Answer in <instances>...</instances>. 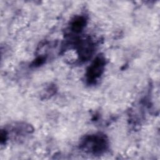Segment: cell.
Listing matches in <instances>:
<instances>
[{"mask_svg":"<svg viewBox=\"0 0 160 160\" xmlns=\"http://www.w3.org/2000/svg\"><path fill=\"white\" fill-rule=\"evenodd\" d=\"M108 147V141L106 136L101 134H94L86 136L81 141V148L86 152L93 154L103 153Z\"/></svg>","mask_w":160,"mask_h":160,"instance_id":"cell-1","label":"cell"},{"mask_svg":"<svg viewBox=\"0 0 160 160\" xmlns=\"http://www.w3.org/2000/svg\"><path fill=\"white\" fill-rule=\"evenodd\" d=\"M105 59L102 56L97 57L88 68L86 72V81L89 84L96 82L102 75L105 67Z\"/></svg>","mask_w":160,"mask_h":160,"instance_id":"cell-2","label":"cell"},{"mask_svg":"<svg viewBox=\"0 0 160 160\" xmlns=\"http://www.w3.org/2000/svg\"><path fill=\"white\" fill-rule=\"evenodd\" d=\"M86 25V19L82 16L75 18L71 23V29L74 32H80Z\"/></svg>","mask_w":160,"mask_h":160,"instance_id":"cell-3","label":"cell"}]
</instances>
